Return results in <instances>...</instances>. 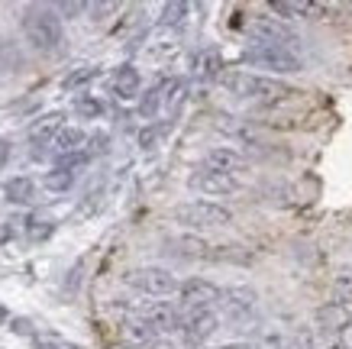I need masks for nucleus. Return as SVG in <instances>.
Listing matches in <instances>:
<instances>
[{
	"label": "nucleus",
	"mask_w": 352,
	"mask_h": 349,
	"mask_svg": "<svg viewBox=\"0 0 352 349\" xmlns=\"http://www.w3.org/2000/svg\"><path fill=\"white\" fill-rule=\"evenodd\" d=\"M94 78H97V68H94V65H81V68H75V72H72L68 78H65L62 87H65V91H78V87L91 85Z\"/></svg>",
	"instance_id": "b1692460"
},
{
	"label": "nucleus",
	"mask_w": 352,
	"mask_h": 349,
	"mask_svg": "<svg viewBox=\"0 0 352 349\" xmlns=\"http://www.w3.org/2000/svg\"><path fill=\"white\" fill-rule=\"evenodd\" d=\"M245 30L256 36V43L268 45H288V49H300V36L291 30L288 23L275 20V17H252L245 23Z\"/></svg>",
	"instance_id": "6e6552de"
},
{
	"label": "nucleus",
	"mask_w": 352,
	"mask_h": 349,
	"mask_svg": "<svg viewBox=\"0 0 352 349\" xmlns=\"http://www.w3.org/2000/svg\"><path fill=\"white\" fill-rule=\"evenodd\" d=\"M330 349H340V346H336V343H333V346H330Z\"/></svg>",
	"instance_id": "4c0bfd02"
},
{
	"label": "nucleus",
	"mask_w": 352,
	"mask_h": 349,
	"mask_svg": "<svg viewBox=\"0 0 352 349\" xmlns=\"http://www.w3.org/2000/svg\"><path fill=\"white\" fill-rule=\"evenodd\" d=\"M52 10L62 13V17H75V13H85L87 10V3H55Z\"/></svg>",
	"instance_id": "c85d7f7f"
},
{
	"label": "nucleus",
	"mask_w": 352,
	"mask_h": 349,
	"mask_svg": "<svg viewBox=\"0 0 352 349\" xmlns=\"http://www.w3.org/2000/svg\"><path fill=\"white\" fill-rule=\"evenodd\" d=\"M10 236H13V226H10V220H3V217H0V246L7 243Z\"/></svg>",
	"instance_id": "473e14b6"
},
{
	"label": "nucleus",
	"mask_w": 352,
	"mask_h": 349,
	"mask_svg": "<svg viewBox=\"0 0 352 349\" xmlns=\"http://www.w3.org/2000/svg\"><path fill=\"white\" fill-rule=\"evenodd\" d=\"M349 324V314H346V307H340V304H327L320 310V333H340L342 327Z\"/></svg>",
	"instance_id": "aec40b11"
},
{
	"label": "nucleus",
	"mask_w": 352,
	"mask_h": 349,
	"mask_svg": "<svg viewBox=\"0 0 352 349\" xmlns=\"http://www.w3.org/2000/svg\"><path fill=\"white\" fill-rule=\"evenodd\" d=\"M78 282H81V262H78L75 268H72V278H68V288H65V295H75Z\"/></svg>",
	"instance_id": "2f4dec72"
},
{
	"label": "nucleus",
	"mask_w": 352,
	"mask_h": 349,
	"mask_svg": "<svg viewBox=\"0 0 352 349\" xmlns=\"http://www.w3.org/2000/svg\"><path fill=\"white\" fill-rule=\"evenodd\" d=\"M162 136V129L159 127H149L146 133H139V146H146V149H152L155 146V139Z\"/></svg>",
	"instance_id": "c756f323"
},
{
	"label": "nucleus",
	"mask_w": 352,
	"mask_h": 349,
	"mask_svg": "<svg viewBox=\"0 0 352 349\" xmlns=\"http://www.w3.org/2000/svg\"><path fill=\"white\" fill-rule=\"evenodd\" d=\"M100 152H107V136H104V133H94V136L87 139L85 156L91 159V156H100Z\"/></svg>",
	"instance_id": "cd10ccee"
},
{
	"label": "nucleus",
	"mask_w": 352,
	"mask_h": 349,
	"mask_svg": "<svg viewBox=\"0 0 352 349\" xmlns=\"http://www.w3.org/2000/svg\"><path fill=\"white\" fill-rule=\"evenodd\" d=\"M191 188L201 191V194H233L239 191V178L236 175H223V171H207V169H197L191 175Z\"/></svg>",
	"instance_id": "9b49d317"
},
{
	"label": "nucleus",
	"mask_w": 352,
	"mask_h": 349,
	"mask_svg": "<svg viewBox=\"0 0 352 349\" xmlns=\"http://www.w3.org/2000/svg\"><path fill=\"white\" fill-rule=\"evenodd\" d=\"M149 349H178L175 343H168V339H152Z\"/></svg>",
	"instance_id": "e433bc0d"
},
{
	"label": "nucleus",
	"mask_w": 352,
	"mask_h": 349,
	"mask_svg": "<svg viewBox=\"0 0 352 349\" xmlns=\"http://www.w3.org/2000/svg\"><path fill=\"white\" fill-rule=\"evenodd\" d=\"M272 13L285 17V20H294V17H314V13H327V7H323V3H310V0H298V3H291V0H275V3H272Z\"/></svg>",
	"instance_id": "f3484780"
},
{
	"label": "nucleus",
	"mask_w": 352,
	"mask_h": 349,
	"mask_svg": "<svg viewBox=\"0 0 352 349\" xmlns=\"http://www.w3.org/2000/svg\"><path fill=\"white\" fill-rule=\"evenodd\" d=\"M87 146V133L85 129H75V127H62L55 133L52 139V149H55V159H68V156H81Z\"/></svg>",
	"instance_id": "ddd939ff"
},
{
	"label": "nucleus",
	"mask_w": 352,
	"mask_h": 349,
	"mask_svg": "<svg viewBox=\"0 0 352 349\" xmlns=\"http://www.w3.org/2000/svg\"><path fill=\"white\" fill-rule=\"evenodd\" d=\"M52 233H55V223L49 220V217H30V220H26V236H30V243H45Z\"/></svg>",
	"instance_id": "4be33fe9"
},
{
	"label": "nucleus",
	"mask_w": 352,
	"mask_h": 349,
	"mask_svg": "<svg viewBox=\"0 0 352 349\" xmlns=\"http://www.w3.org/2000/svg\"><path fill=\"white\" fill-rule=\"evenodd\" d=\"M36 349H81V346H75V343H52L49 339V343H39Z\"/></svg>",
	"instance_id": "72a5a7b5"
},
{
	"label": "nucleus",
	"mask_w": 352,
	"mask_h": 349,
	"mask_svg": "<svg viewBox=\"0 0 352 349\" xmlns=\"http://www.w3.org/2000/svg\"><path fill=\"white\" fill-rule=\"evenodd\" d=\"M139 72L133 68V65H120L117 72H113V94L120 97V101H133V97L139 94Z\"/></svg>",
	"instance_id": "4468645a"
},
{
	"label": "nucleus",
	"mask_w": 352,
	"mask_h": 349,
	"mask_svg": "<svg viewBox=\"0 0 352 349\" xmlns=\"http://www.w3.org/2000/svg\"><path fill=\"white\" fill-rule=\"evenodd\" d=\"M62 120H65V114H49V116H43L39 123H32L30 142L32 146H52L55 133L62 129Z\"/></svg>",
	"instance_id": "2eb2a0df"
},
{
	"label": "nucleus",
	"mask_w": 352,
	"mask_h": 349,
	"mask_svg": "<svg viewBox=\"0 0 352 349\" xmlns=\"http://www.w3.org/2000/svg\"><path fill=\"white\" fill-rule=\"evenodd\" d=\"M220 297V288L207 278H188L182 288H178V314H197V310H210Z\"/></svg>",
	"instance_id": "0eeeda50"
},
{
	"label": "nucleus",
	"mask_w": 352,
	"mask_h": 349,
	"mask_svg": "<svg viewBox=\"0 0 352 349\" xmlns=\"http://www.w3.org/2000/svg\"><path fill=\"white\" fill-rule=\"evenodd\" d=\"M75 114H78V116H85V120H97V116L104 114V104H100L97 97H91V94H78V101H75Z\"/></svg>",
	"instance_id": "a878e982"
},
{
	"label": "nucleus",
	"mask_w": 352,
	"mask_h": 349,
	"mask_svg": "<svg viewBox=\"0 0 352 349\" xmlns=\"http://www.w3.org/2000/svg\"><path fill=\"white\" fill-rule=\"evenodd\" d=\"M7 159H10V142H7V139H0V169L7 165Z\"/></svg>",
	"instance_id": "f704fd0d"
},
{
	"label": "nucleus",
	"mask_w": 352,
	"mask_h": 349,
	"mask_svg": "<svg viewBox=\"0 0 352 349\" xmlns=\"http://www.w3.org/2000/svg\"><path fill=\"white\" fill-rule=\"evenodd\" d=\"M223 87L230 91L233 97L245 101V104H258V107H272V104H281V101H291L294 91L291 85L278 81V78H268V74H252L245 68H233V72H223L220 74Z\"/></svg>",
	"instance_id": "f257e3e1"
},
{
	"label": "nucleus",
	"mask_w": 352,
	"mask_h": 349,
	"mask_svg": "<svg viewBox=\"0 0 352 349\" xmlns=\"http://www.w3.org/2000/svg\"><path fill=\"white\" fill-rule=\"evenodd\" d=\"M336 346H340V349H352V320L340 330V339H336Z\"/></svg>",
	"instance_id": "7c9ffc66"
},
{
	"label": "nucleus",
	"mask_w": 352,
	"mask_h": 349,
	"mask_svg": "<svg viewBox=\"0 0 352 349\" xmlns=\"http://www.w3.org/2000/svg\"><path fill=\"white\" fill-rule=\"evenodd\" d=\"M201 169H207V171H223V175H236V178H239V171L249 169V162H245V156H243V152H236V149L217 146V149H210V152L204 156Z\"/></svg>",
	"instance_id": "9d476101"
},
{
	"label": "nucleus",
	"mask_w": 352,
	"mask_h": 349,
	"mask_svg": "<svg viewBox=\"0 0 352 349\" xmlns=\"http://www.w3.org/2000/svg\"><path fill=\"white\" fill-rule=\"evenodd\" d=\"M175 220L182 226H191V230H214V226H230L233 223V211L230 207H220L214 201H191V204H178Z\"/></svg>",
	"instance_id": "20e7f679"
},
{
	"label": "nucleus",
	"mask_w": 352,
	"mask_h": 349,
	"mask_svg": "<svg viewBox=\"0 0 352 349\" xmlns=\"http://www.w3.org/2000/svg\"><path fill=\"white\" fill-rule=\"evenodd\" d=\"M43 184L49 191H55V194H62V191H68L72 188V184H75V171H68V169H58V165H55L52 171H49V175H45L43 178Z\"/></svg>",
	"instance_id": "5701e85b"
},
{
	"label": "nucleus",
	"mask_w": 352,
	"mask_h": 349,
	"mask_svg": "<svg viewBox=\"0 0 352 349\" xmlns=\"http://www.w3.org/2000/svg\"><path fill=\"white\" fill-rule=\"evenodd\" d=\"M188 10H191V7H188V3H182V0H175V3H165V7H162V26H182L184 23V17H188Z\"/></svg>",
	"instance_id": "393cba45"
},
{
	"label": "nucleus",
	"mask_w": 352,
	"mask_h": 349,
	"mask_svg": "<svg viewBox=\"0 0 352 349\" xmlns=\"http://www.w3.org/2000/svg\"><path fill=\"white\" fill-rule=\"evenodd\" d=\"M165 253L178 255V259H210L214 246L207 240H201V236H171L165 243Z\"/></svg>",
	"instance_id": "f8f14e48"
},
{
	"label": "nucleus",
	"mask_w": 352,
	"mask_h": 349,
	"mask_svg": "<svg viewBox=\"0 0 352 349\" xmlns=\"http://www.w3.org/2000/svg\"><path fill=\"white\" fill-rule=\"evenodd\" d=\"M168 85H171V81H159L155 87H149V91L142 94V101H139V114L146 116V120H152V116H155L162 107H165V94H168Z\"/></svg>",
	"instance_id": "a211bd4d"
},
{
	"label": "nucleus",
	"mask_w": 352,
	"mask_h": 349,
	"mask_svg": "<svg viewBox=\"0 0 352 349\" xmlns=\"http://www.w3.org/2000/svg\"><path fill=\"white\" fill-rule=\"evenodd\" d=\"M220 68H223V59L217 49H201L194 55V78H201V81L220 78Z\"/></svg>",
	"instance_id": "dca6fc26"
},
{
	"label": "nucleus",
	"mask_w": 352,
	"mask_h": 349,
	"mask_svg": "<svg viewBox=\"0 0 352 349\" xmlns=\"http://www.w3.org/2000/svg\"><path fill=\"white\" fill-rule=\"evenodd\" d=\"M3 194H7V201L10 204H32V198H36V184L20 175V178H10L7 184H3Z\"/></svg>",
	"instance_id": "6ab92c4d"
},
{
	"label": "nucleus",
	"mask_w": 352,
	"mask_h": 349,
	"mask_svg": "<svg viewBox=\"0 0 352 349\" xmlns=\"http://www.w3.org/2000/svg\"><path fill=\"white\" fill-rule=\"evenodd\" d=\"M129 288H136L142 295L149 297H168V295H178V288L182 282L171 275L168 268H162V265H142V268H129L126 275H123Z\"/></svg>",
	"instance_id": "39448f33"
},
{
	"label": "nucleus",
	"mask_w": 352,
	"mask_h": 349,
	"mask_svg": "<svg viewBox=\"0 0 352 349\" xmlns=\"http://www.w3.org/2000/svg\"><path fill=\"white\" fill-rule=\"evenodd\" d=\"M217 349H258L256 343H223V346H217Z\"/></svg>",
	"instance_id": "c9c22d12"
},
{
	"label": "nucleus",
	"mask_w": 352,
	"mask_h": 349,
	"mask_svg": "<svg viewBox=\"0 0 352 349\" xmlns=\"http://www.w3.org/2000/svg\"><path fill=\"white\" fill-rule=\"evenodd\" d=\"M243 62L252 68H265L275 74H294L304 72V52L300 49H288V45H268V43H252L243 49Z\"/></svg>",
	"instance_id": "7ed1b4c3"
},
{
	"label": "nucleus",
	"mask_w": 352,
	"mask_h": 349,
	"mask_svg": "<svg viewBox=\"0 0 352 349\" xmlns=\"http://www.w3.org/2000/svg\"><path fill=\"white\" fill-rule=\"evenodd\" d=\"M333 304H352V265H346V268H340L336 272V278H333Z\"/></svg>",
	"instance_id": "412c9836"
},
{
	"label": "nucleus",
	"mask_w": 352,
	"mask_h": 349,
	"mask_svg": "<svg viewBox=\"0 0 352 349\" xmlns=\"http://www.w3.org/2000/svg\"><path fill=\"white\" fill-rule=\"evenodd\" d=\"M23 36L36 52H55L62 45V17L52 7H26L23 13Z\"/></svg>",
	"instance_id": "f03ea898"
},
{
	"label": "nucleus",
	"mask_w": 352,
	"mask_h": 349,
	"mask_svg": "<svg viewBox=\"0 0 352 349\" xmlns=\"http://www.w3.org/2000/svg\"><path fill=\"white\" fill-rule=\"evenodd\" d=\"M217 327H220L217 310H197V314H184L182 324H178L184 346H204V343H207V339L217 333Z\"/></svg>",
	"instance_id": "1a4fd4ad"
},
{
	"label": "nucleus",
	"mask_w": 352,
	"mask_h": 349,
	"mask_svg": "<svg viewBox=\"0 0 352 349\" xmlns=\"http://www.w3.org/2000/svg\"><path fill=\"white\" fill-rule=\"evenodd\" d=\"M275 349H314V333H310V330H298L294 337L281 339Z\"/></svg>",
	"instance_id": "bb28decb"
},
{
	"label": "nucleus",
	"mask_w": 352,
	"mask_h": 349,
	"mask_svg": "<svg viewBox=\"0 0 352 349\" xmlns=\"http://www.w3.org/2000/svg\"><path fill=\"white\" fill-rule=\"evenodd\" d=\"M217 307H220L217 317H223L226 324H245V320L256 317L258 295H256V288H249V285L223 288L220 297H217Z\"/></svg>",
	"instance_id": "423d86ee"
}]
</instances>
